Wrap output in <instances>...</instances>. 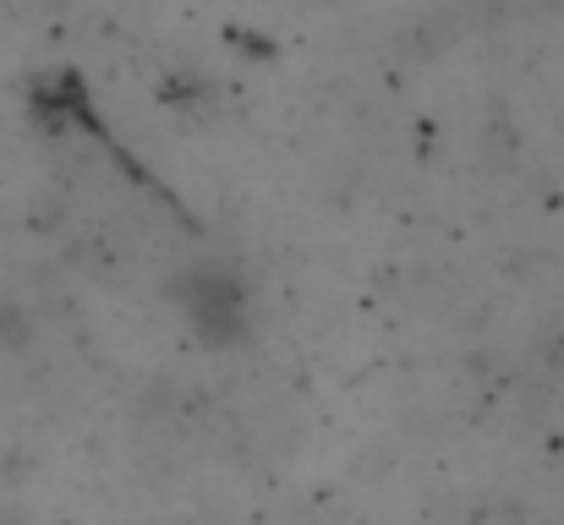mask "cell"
Segmentation results:
<instances>
[{
    "instance_id": "6da1fadb",
    "label": "cell",
    "mask_w": 564,
    "mask_h": 525,
    "mask_svg": "<svg viewBox=\"0 0 564 525\" xmlns=\"http://www.w3.org/2000/svg\"><path fill=\"white\" fill-rule=\"evenodd\" d=\"M171 302L192 329V340L208 350H236L252 335V291L225 263H192L171 280Z\"/></svg>"
}]
</instances>
